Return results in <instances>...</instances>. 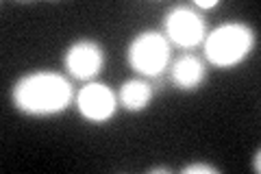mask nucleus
Masks as SVG:
<instances>
[{
    "mask_svg": "<svg viewBox=\"0 0 261 174\" xmlns=\"http://www.w3.org/2000/svg\"><path fill=\"white\" fill-rule=\"evenodd\" d=\"M65 68L76 79H92L102 68V51L100 46L89 39L76 41L74 46L65 53Z\"/></svg>",
    "mask_w": 261,
    "mask_h": 174,
    "instance_id": "423d86ee",
    "label": "nucleus"
},
{
    "mask_svg": "<svg viewBox=\"0 0 261 174\" xmlns=\"http://www.w3.org/2000/svg\"><path fill=\"white\" fill-rule=\"evenodd\" d=\"M252 46V33L244 24H222L216 29L205 41V55L207 59L220 65V68H228V65L240 63L244 57L248 55Z\"/></svg>",
    "mask_w": 261,
    "mask_h": 174,
    "instance_id": "f03ea898",
    "label": "nucleus"
},
{
    "mask_svg": "<svg viewBox=\"0 0 261 174\" xmlns=\"http://www.w3.org/2000/svg\"><path fill=\"white\" fill-rule=\"evenodd\" d=\"M76 103L81 113L92 122L109 120L113 111H116V96H113L109 87L98 85V83H92V85H85L81 89Z\"/></svg>",
    "mask_w": 261,
    "mask_h": 174,
    "instance_id": "39448f33",
    "label": "nucleus"
},
{
    "mask_svg": "<svg viewBox=\"0 0 261 174\" xmlns=\"http://www.w3.org/2000/svg\"><path fill=\"white\" fill-rule=\"evenodd\" d=\"M72 87L57 72H33L13 87V103L27 113L48 115L63 111L70 105Z\"/></svg>",
    "mask_w": 261,
    "mask_h": 174,
    "instance_id": "f257e3e1",
    "label": "nucleus"
},
{
    "mask_svg": "<svg viewBox=\"0 0 261 174\" xmlns=\"http://www.w3.org/2000/svg\"><path fill=\"white\" fill-rule=\"evenodd\" d=\"M183 172L185 174H198V172H202V174H216V168H211V165H207V163H194V165H187Z\"/></svg>",
    "mask_w": 261,
    "mask_h": 174,
    "instance_id": "1a4fd4ad",
    "label": "nucleus"
},
{
    "mask_svg": "<svg viewBox=\"0 0 261 174\" xmlns=\"http://www.w3.org/2000/svg\"><path fill=\"white\" fill-rule=\"evenodd\" d=\"M170 59V46L161 33H142L133 39L128 48V63L137 72L157 77Z\"/></svg>",
    "mask_w": 261,
    "mask_h": 174,
    "instance_id": "7ed1b4c3",
    "label": "nucleus"
},
{
    "mask_svg": "<svg viewBox=\"0 0 261 174\" xmlns=\"http://www.w3.org/2000/svg\"><path fill=\"white\" fill-rule=\"evenodd\" d=\"M202 79H205V65L200 63V59H196L194 55H185L181 59H176L172 68V81L181 89L198 87Z\"/></svg>",
    "mask_w": 261,
    "mask_h": 174,
    "instance_id": "0eeeda50",
    "label": "nucleus"
},
{
    "mask_svg": "<svg viewBox=\"0 0 261 174\" xmlns=\"http://www.w3.org/2000/svg\"><path fill=\"white\" fill-rule=\"evenodd\" d=\"M216 5H218V0H198V7H202V9H211Z\"/></svg>",
    "mask_w": 261,
    "mask_h": 174,
    "instance_id": "9d476101",
    "label": "nucleus"
},
{
    "mask_svg": "<svg viewBox=\"0 0 261 174\" xmlns=\"http://www.w3.org/2000/svg\"><path fill=\"white\" fill-rule=\"evenodd\" d=\"M152 98V89L148 83L144 81H126L120 89V103L126 107L128 111H140Z\"/></svg>",
    "mask_w": 261,
    "mask_h": 174,
    "instance_id": "6e6552de",
    "label": "nucleus"
},
{
    "mask_svg": "<svg viewBox=\"0 0 261 174\" xmlns=\"http://www.w3.org/2000/svg\"><path fill=\"white\" fill-rule=\"evenodd\" d=\"M255 170H257V172H259V153H257V155H255Z\"/></svg>",
    "mask_w": 261,
    "mask_h": 174,
    "instance_id": "9b49d317",
    "label": "nucleus"
},
{
    "mask_svg": "<svg viewBox=\"0 0 261 174\" xmlns=\"http://www.w3.org/2000/svg\"><path fill=\"white\" fill-rule=\"evenodd\" d=\"M166 33L174 44L192 48L196 44H200L202 35H205V22L192 9L176 7V9H172L166 15Z\"/></svg>",
    "mask_w": 261,
    "mask_h": 174,
    "instance_id": "20e7f679",
    "label": "nucleus"
}]
</instances>
